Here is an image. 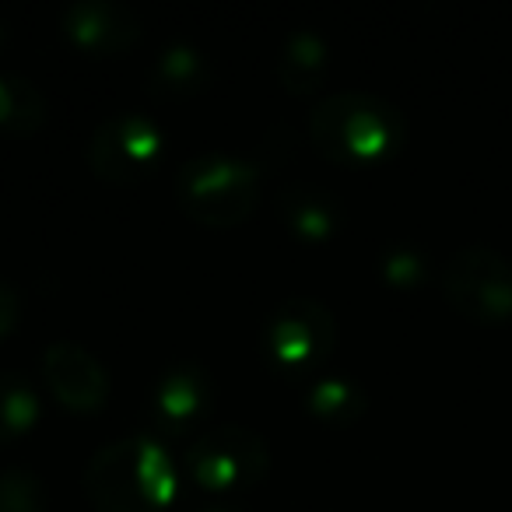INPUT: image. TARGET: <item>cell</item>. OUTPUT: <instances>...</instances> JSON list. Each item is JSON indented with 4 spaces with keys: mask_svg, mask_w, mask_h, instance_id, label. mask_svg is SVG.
<instances>
[{
    "mask_svg": "<svg viewBox=\"0 0 512 512\" xmlns=\"http://www.w3.org/2000/svg\"><path fill=\"white\" fill-rule=\"evenodd\" d=\"M176 491V463L155 435L106 442L85 467V495L95 512H162Z\"/></svg>",
    "mask_w": 512,
    "mask_h": 512,
    "instance_id": "obj_1",
    "label": "cell"
},
{
    "mask_svg": "<svg viewBox=\"0 0 512 512\" xmlns=\"http://www.w3.org/2000/svg\"><path fill=\"white\" fill-rule=\"evenodd\" d=\"M407 120L390 99L372 92H334L309 113V144L334 165H376L404 144Z\"/></svg>",
    "mask_w": 512,
    "mask_h": 512,
    "instance_id": "obj_2",
    "label": "cell"
},
{
    "mask_svg": "<svg viewBox=\"0 0 512 512\" xmlns=\"http://www.w3.org/2000/svg\"><path fill=\"white\" fill-rule=\"evenodd\" d=\"M176 200L197 225L235 228L260 204V172L239 155L207 151L176 169Z\"/></svg>",
    "mask_w": 512,
    "mask_h": 512,
    "instance_id": "obj_3",
    "label": "cell"
},
{
    "mask_svg": "<svg viewBox=\"0 0 512 512\" xmlns=\"http://www.w3.org/2000/svg\"><path fill=\"white\" fill-rule=\"evenodd\" d=\"M186 470L204 491L232 495V491L253 488L271 470V446L249 425H211L193 439L186 449Z\"/></svg>",
    "mask_w": 512,
    "mask_h": 512,
    "instance_id": "obj_4",
    "label": "cell"
},
{
    "mask_svg": "<svg viewBox=\"0 0 512 512\" xmlns=\"http://www.w3.org/2000/svg\"><path fill=\"white\" fill-rule=\"evenodd\" d=\"M165 158V130L144 113H113L95 127L88 141V165L109 186L144 183L158 172Z\"/></svg>",
    "mask_w": 512,
    "mask_h": 512,
    "instance_id": "obj_5",
    "label": "cell"
},
{
    "mask_svg": "<svg viewBox=\"0 0 512 512\" xmlns=\"http://www.w3.org/2000/svg\"><path fill=\"white\" fill-rule=\"evenodd\" d=\"M264 344L271 362L288 376L320 369L337 348V316L313 295H288L267 320Z\"/></svg>",
    "mask_w": 512,
    "mask_h": 512,
    "instance_id": "obj_6",
    "label": "cell"
},
{
    "mask_svg": "<svg viewBox=\"0 0 512 512\" xmlns=\"http://www.w3.org/2000/svg\"><path fill=\"white\" fill-rule=\"evenodd\" d=\"M442 295L477 323L512 320V260L491 246H460L442 267Z\"/></svg>",
    "mask_w": 512,
    "mask_h": 512,
    "instance_id": "obj_7",
    "label": "cell"
},
{
    "mask_svg": "<svg viewBox=\"0 0 512 512\" xmlns=\"http://www.w3.org/2000/svg\"><path fill=\"white\" fill-rule=\"evenodd\" d=\"M60 32L74 50L123 57L141 43V15L120 0H74L60 11Z\"/></svg>",
    "mask_w": 512,
    "mask_h": 512,
    "instance_id": "obj_8",
    "label": "cell"
},
{
    "mask_svg": "<svg viewBox=\"0 0 512 512\" xmlns=\"http://www.w3.org/2000/svg\"><path fill=\"white\" fill-rule=\"evenodd\" d=\"M43 376L53 397L74 414H92L109 400L113 379L106 365L78 341H53L43 348Z\"/></svg>",
    "mask_w": 512,
    "mask_h": 512,
    "instance_id": "obj_9",
    "label": "cell"
},
{
    "mask_svg": "<svg viewBox=\"0 0 512 512\" xmlns=\"http://www.w3.org/2000/svg\"><path fill=\"white\" fill-rule=\"evenodd\" d=\"M214 407V386L207 379V372L193 362L172 365L169 372H162L151 390V421L162 432L183 435L190 428L204 425L207 414Z\"/></svg>",
    "mask_w": 512,
    "mask_h": 512,
    "instance_id": "obj_10",
    "label": "cell"
},
{
    "mask_svg": "<svg viewBox=\"0 0 512 512\" xmlns=\"http://www.w3.org/2000/svg\"><path fill=\"white\" fill-rule=\"evenodd\" d=\"M278 214L288 232L299 242H309V246H320L341 228V207H337L334 193L320 190V186L295 183L281 190Z\"/></svg>",
    "mask_w": 512,
    "mask_h": 512,
    "instance_id": "obj_11",
    "label": "cell"
},
{
    "mask_svg": "<svg viewBox=\"0 0 512 512\" xmlns=\"http://www.w3.org/2000/svg\"><path fill=\"white\" fill-rule=\"evenodd\" d=\"M330 74V46L316 29H295L281 43L278 53V81L288 95L306 99L323 88Z\"/></svg>",
    "mask_w": 512,
    "mask_h": 512,
    "instance_id": "obj_12",
    "label": "cell"
},
{
    "mask_svg": "<svg viewBox=\"0 0 512 512\" xmlns=\"http://www.w3.org/2000/svg\"><path fill=\"white\" fill-rule=\"evenodd\" d=\"M211 78V64H207L204 50L186 39H176V43L162 46L155 57V67H151V85L162 95H193L207 85Z\"/></svg>",
    "mask_w": 512,
    "mask_h": 512,
    "instance_id": "obj_13",
    "label": "cell"
},
{
    "mask_svg": "<svg viewBox=\"0 0 512 512\" xmlns=\"http://www.w3.org/2000/svg\"><path fill=\"white\" fill-rule=\"evenodd\" d=\"M46 123V95L29 78L0 71V130L32 137Z\"/></svg>",
    "mask_w": 512,
    "mask_h": 512,
    "instance_id": "obj_14",
    "label": "cell"
},
{
    "mask_svg": "<svg viewBox=\"0 0 512 512\" xmlns=\"http://www.w3.org/2000/svg\"><path fill=\"white\" fill-rule=\"evenodd\" d=\"M369 407V397L365 390L348 376H323L320 383L309 386L306 393V411L313 414L316 421L334 428H348L355 425L358 418Z\"/></svg>",
    "mask_w": 512,
    "mask_h": 512,
    "instance_id": "obj_15",
    "label": "cell"
},
{
    "mask_svg": "<svg viewBox=\"0 0 512 512\" xmlns=\"http://www.w3.org/2000/svg\"><path fill=\"white\" fill-rule=\"evenodd\" d=\"M39 421V393L25 372L0 369V446L22 439Z\"/></svg>",
    "mask_w": 512,
    "mask_h": 512,
    "instance_id": "obj_16",
    "label": "cell"
},
{
    "mask_svg": "<svg viewBox=\"0 0 512 512\" xmlns=\"http://www.w3.org/2000/svg\"><path fill=\"white\" fill-rule=\"evenodd\" d=\"M0 512H46V484L29 467H0Z\"/></svg>",
    "mask_w": 512,
    "mask_h": 512,
    "instance_id": "obj_17",
    "label": "cell"
},
{
    "mask_svg": "<svg viewBox=\"0 0 512 512\" xmlns=\"http://www.w3.org/2000/svg\"><path fill=\"white\" fill-rule=\"evenodd\" d=\"M379 271H383L386 285L393 288H414L425 281V256L414 246H390L379 260Z\"/></svg>",
    "mask_w": 512,
    "mask_h": 512,
    "instance_id": "obj_18",
    "label": "cell"
},
{
    "mask_svg": "<svg viewBox=\"0 0 512 512\" xmlns=\"http://www.w3.org/2000/svg\"><path fill=\"white\" fill-rule=\"evenodd\" d=\"M18 320H22V295L0 274V341L18 327Z\"/></svg>",
    "mask_w": 512,
    "mask_h": 512,
    "instance_id": "obj_19",
    "label": "cell"
},
{
    "mask_svg": "<svg viewBox=\"0 0 512 512\" xmlns=\"http://www.w3.org/2000/svg\"><path fill=\"white\" fill-rule=\"evenodd\" d=\"M197 512H249L242 502H235V498H218V502H204Z\"/></svg>",
    "mask_w": 512,
    "mask_h": 512,
    "instance_id": "obj_20",
    "label": "cell"
}]
</instances>
